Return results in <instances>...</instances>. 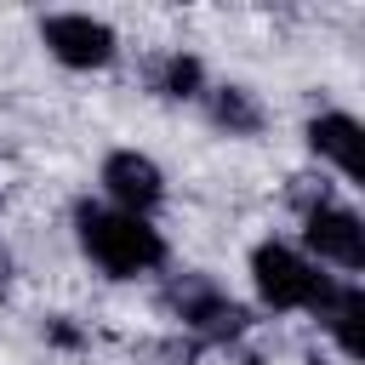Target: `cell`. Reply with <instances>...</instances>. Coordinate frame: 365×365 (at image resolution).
<instances>
[{
  "mask_svg": "<svg viewBox=\"0 0 365 365\" xmlns=\"http://www.w3.org/2000/svg\"><path fill=\"white\" fill-rule=\"evenodd\" d=\"M74 228H80V251L108 279H137V274H148V268L165 262V240H160V228L148 217H131V211L80 200L74 205Z\"/></svg>",
  "mask_w": 365,
  "mask_h": 365,
  "instance_id": "6da1fadb",
  "label": "cell"
},
{
  "mask_svg": "<svg viewBox=\"0 0 365 365\" xmlns=\"http://www.w3.org/2000/svg\"><path fill=\"white\" fill-rule=\"evenodd\" d=\"M251 279H257V297L274 308V314H291V308H308V314H331V302H336V279H325L302 251H291V245H279V240H262L257 251H251Z\"/></svg>",
  "mask_w": 365,
  "mask_h": 365,
  "instance_id": "7a4b0ae2",
  "label": "cell"
},
{
  "mask_svg": "<svg viewBox=\"0 0 365 365\" xmlns=\"http://www.w3.org/2000/svg\"><path fill=\"white\" fill-rule=\"evenodd\" d=\"M165 308H171L188 331H200V336H211V342L245 331V308H240L222 285H211L205 274H182V279H171V285H165Z\"/></svg>",
  "mask_w": 365,
  "mask_h": 365,
  "instance_id": "3957f363",
  "label": "cell"
},
{
  "mask_svg": "<svg viewBox=\"0 0 365 365\" xmlns=\"http://www.w3.org/2000/svg\"><path fill=\"white\" fill-rule=\"evenodd\" d=\"M40 40H46V51H51L63 68H103V63L114 57V29L97 23V17H86V11H57V17H46Z\"/></svg>",
  "mask_w": 365,
  "mask_h": 365,
  "instance_id": "277c9868",
  "label": "cell"
},
{
  "mask_svg": "<svg viewBox=\"0 0 365 365\" xmlns=\"http://www.w3.org/2000/svg\"><path fill=\"white\" fill-rule=\"evenodd\" d=\"M302 240H308V251H314L319 262H336V268H348V274L365 268V228H359V217H354L348 205H331V200L308 205Z\"/></svg>",
  "mask_w": 365,
  "mask_h": 365,
  "instance_id": "5b68a950",
  "label": "cell"
},
{
  "mask_svg": "<svg viewBox=\"0 0 365 365\" xmlns=\"http://www.w3.org/2000/svg\"><path fill=\"white\" fill-rule=\"evenodd\" d=\"M103 194L114 200V211L148 217V211L160 205V194H165V177H160V165H154L148 154H137V148H114V154L103 160Z\"/></svg>",
  "mask_w": 365,
  "mask_h": 365,
  "instance_id": "8992f818",
  "label": "cell"
},
{
  "mask_svg": "<svg viewBox=\"0 0 365 365\" xmlns=\"http://www.w3.org/2000/svg\"><path fill=\"white\" fill-rule=\"evenodd\" d=\"M308 143L314 154H325L342 177H359V120L354 114H319L308 125Z\"/></svg>",
  "mask_w": 365,
  "mask_h": 365,
  "instance_id": "52a82bcc",
  "label": "cell"
},
{
  "mask_svg": "<svg viewBox=\"0 0 365 365\" xmlns=\"http://www.w3.org/2000/svg\"><path fill=\"white\" fill-rule=\"evenodd\" d=\"M325 325H331V336H336V348L348 354V359H359L365 354V291L359 285H342L336 291V302H331V314H325Z\"/></svg>",
  "mask_w": 365,
  "mask_h": 365,
  "instance_id": "ba28073f",
  "label": "cell"
},
{
  "mask_svg": "<svg viewBox=\"0 0 365 365\" xmlns=\"http://www.w3.org/2000/svg\"><path fill=\"white\" fill-rule=\"evenodd\" d=\"M211 120H217L228 137H251V131L262 125V108H257V97H251L245 86H217V91H211Z\"/></svg>",
  "mask_w": 365,
  "mask_h": 365,
  "instance_id": "9c48e42d",
  "label": "cell"
},
{
  "mask_svg": "<svg viewBox=\"0 0 365 365\" xmlns=\"http://www.w3.org/2000/svg\"><path fill=\"white\" fill-rule=\"evenodd\" d=\"M205 86V68H200V57H188V51H171V57H160L154 63V91L160 97H194Z\"/></svg>",
  "mask_w": 365,
  "mask_h": 365,
  "instance_id": "30bf717a",
  "label": "cell"
},
{
  "mask_svg": "<svg viewBox=\"0 0 365 365\" xmlns=\"http://www.w3.org/2000/svg\"><path fill=\"white\" fill-rule=\"evenodd\" d=\"M6 285H11V251L0 245V291H6Z\"/></svg>",
  "mask_w": 365,
  "mask_h": 365,
  "instance_id": "8fae6325",
  "label": "cell"
}]
</instances>
